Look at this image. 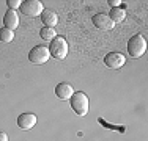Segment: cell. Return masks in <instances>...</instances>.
Here are the masks:
<instances>
[{
    "label": "cell",
    "mask_w": 148,
    "mask_h": 141,
    "mask_svg": "<svg viewBox=\"0 0 148 141\" xmlns=\"http://www.w3.org/2000/svg\"><path fill=\"white\" fill-rule=\"evenodd\" d=\"M47 49L51 56H54L57 60H65L66 55H68V42L63 36H55L51 41V45Z\"/></svg>",
    "instance_id": "obj_2"
},
{
    "label": "cell",
    "mask_w": 148,
    "mask_h": 141,
    "mask_svg": "<svg viewBox=\"0 0 148 141\" xmlns=\"http://www.w3.org/2000/svg\"><path fill=\"white\" fill-rule=\"evenodd\" d=\"M147 52V41L142 35H134L128 41V54L132 58H139Z\"/></svg>",
    "instance_id": "obj_3"
},
{
    "label": "cell",
    "mask_w": 148,
    "mask_h": 141,
    "mask_svg": "<svg viewBox=\"0 0 148 141\" xmlns=\"http://www.w3.org/2000/svg\"><path fill=\"white\" fill-rule=\"evenodd\" d=\"M91 20H93V25H95V27L99 28V30H104V31L112 30V28H114V25H115V24L110 20V17H109L107 14H104V13L95 14Z\"/></svg>",
    "instance_id": "obj_7"
},
{
    "label": "cell",
    "mask_w": 148,
    "mask_h": 141,
    "mask_svg": "<svg viewBox=\"0 0 148 141\" xmlns=\"http://www.w3.org/2000/svg\"><path fill=\"white\" fill-rule=\"evenodd\" d=\"M126 56L120 52H110L104 56V64L110 69H120L121 66H125Z\"/></svg>",
    "instance_id": "obj_6"
},
{
    "label": "cell",
    "mask_w": 148,
    "mask_h": 141,
    "mask_svg": "<svg viewBox=\"0 0 148 141\" xmlns=\"http://www.w3.org/2000/svg\"><path fill=\"white\" fill-rule=\"evenodd\" d=\"M49 58H51V54H49V49L46 45H36V47L32 49L29 54V60L33 64H38V66L47 63Z\"/></svg>",
    "instance_id": "obj_5"
},
{
    "label": "cell",
    "mask_w": 148,
    "mask_h": 141,
    "mask_svg": "<svg viewBox=\"0 0 148 141\" xmlns=\"http://www.w3.org/2000/svg\"><path fill=\"white\" fill-rule=\"evenodd\" d=\"M3 25H5V28H8L11 31H14L19 27V16L16 14V11L8 9L5 13V16H3Z\"/></svg>",
    "instance_id": "obj_9"
},
{
    "label": "cell",
    "mask_w": 148,
    "mask_h": 141,
    "mask_svg": "<svg viewBox=\"0 0 148 141\" xmlns=\"http://www.w3.org/2000/svg\"><path fill=\"white\" fill-rule=\"evenodd\" d=\"M40 36L43 38L44 41H49V42H51V41L54 39L55 36H57V33H55V28L44 27V28H41V31H40Z\"/></svg>",
    "instance_id": "obj_13"
},
{
    "label": "cell",
    "mask_w": 148,
    "mask_h": 141,
    "mask_svg": "<svg viewBox=\"0 0 148 141\" xmlns=\"http://www.w3.org/2000/svg\"><path fill=\"white\" fill-rule=\"evenodd\" d=\"M107 3L112 6V8H118V6H120V3H121V0H109Z\"/></svg>",
    "instance_id": "obj_16"
},
{
    "label": "cell",
    "mask_w": 148,
    "mask_h": 141,
    "mask_svg": "<svg viewBox=\"0 0 148 141\" xmlns=\"http://www.w3.org/2000/svg\"><path fill=\"white\" fill-rule=\"evenodd\" d=\"M36 122H38V118L33 115V113H22V115L17 118V125H19V129H22V130L33 129V127L36 125Z\"/></svg>",
    "instance_id": "obj_8"
},
{
    "label": "cell",
    "mask_w": 148,
    "mask_h": 141,
    "mask_svg": "<svg viewBox=\"0 0 148 141\" xmlns=\"http://www.w3.org/2000/svg\"><path fill=\"white\" fill-rule=\"evenodd\" d=\"M41 20H43L44 27L54 28L58 24V16L54 11H51V9H44V11L41 13Z\"/></svg>",
    "instance_id": "obj_11"
},
{
    "label": "cell",
    "mask_w": 148,
    "mask_h": 141,
    "mask_svg": "<svg viewBox=\"0 0 148 141\" xmlns=\"http://www.w3.org/2000/svg\"><path fill=\"white\" fill-rule=\"evenodd\" d=\"M13 39H14V31L8 30V28H0V41L11 42Z\"/></svg>",
    "instance_id": "obj_14"
},
{
    "label": "cell",
    "mask_w": 148,
    "mask_h": 141,
    "mask_svg": "<svg viewBox=\"0 0 148 141\" xmlns=\"http://www.w3.org/2000/svg\"><path fill=\"white\" fill-rule=\"evenodd\" d=\"M55 94L62 100H69L71 96L74 94V88L69 83H58L57 88H55Z\"/></svg>",
    "instance_id": "obj_10"
},
{
    "label": "cell",
    "mask_w": 148,
    "mask_h": 141,
    "mask_svg": "<svg viewBox=\"0 0 148 141\" xmlns=\"http://www.w3.org/2000/svg\"><path fill=\"white\" fill-rule=\"evenodd\" d=\"M0 141H8V135L5 132H0Z\"/></svg>",
    "instance_id": "obj_17"
},
{
    "label": "cell",
    "mask_w": 148,
    "mask_h": 141,
    "mask_svg": "<svg viewBox=\"0 0 148 141\" xmlns=\"http://www.w3.org/2000/svg\"><path fill=\"white\" fill-rule=\"evenodd\" d=\"M19 9H21V13H22L24 16L38 17L44 11V6H43V2H40V0H25V2L21 3Z\"/></svg>",
    "instance_id": "obj_4"
},
{
    "label": "cell",
    "mask_w": 148,
    "mask_h": 141,
    "mask_svg": "<svg viewBox=\"0 0 148 141\" xmlns=\"http://www.w3.org/2000/svg\"><path fill=\"white\" fill-rule=\"evenodd\" d=\"M21 0H6V5H8V8L10 9H13L14 11L16 8H21Z\"/></svg>",
    "instance_id": "obj_15"
},
{
    "label": "cell",
    "mask_w": 148,
    "mask_h": 141,
    "mask_svg": "<svg viewBox=\"0 0 148 141\" xmlns=\"http://www.w3.org/2000/svg\"><path fill=\"white\" fill-rule=\"evenodd\" d=\"M71 108L76 111L77 116H87L88 115V108H90V100L88 96L82 91H74V94L69 99Z\"/></svg>",
    "instance_id": "obj_1"
},
{
    "label": "cell",
    "mask_w": 148,
    "mask_h": 141,
    "mask_svg": "<svg viewBox=\"0 0 148 141\" xmlns=\"http://www.w3.org/2000/svg\"><path fill=\"white\" fill-rule=\"evenodd\" d=\"M109 17H110V20L114 24H120V22H123L125 20V17H126V11H125V8H112L110 9V13L107 14Z\"/></svg>",
    "instance_id": "obj_12"
}]
</instances>
